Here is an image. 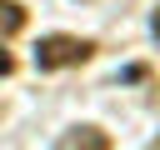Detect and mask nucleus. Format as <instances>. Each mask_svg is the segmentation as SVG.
Wrapping results in <instances>:
<instances>
[{"mask_svg":"<svg viewBox=\"0 0 160 150\" xmlns=\"http://www.w3.org/2000/svg\"><path fill=\"white\" fill-rule=\"evenodd\" d=\"M60 150H110V135L95 125H75L70 135H60Z\"/></svg>","mask_w":160,"mask_h":150,"instance_id":"obj_2","label":"nucleus"},{"mask_svg":"<svg viewBox=\"0 0 160 150\" xmlns=\"http://www.w3.org/2000/svg\"><path fill=\"white\" fill-rule=\"evenodd\" d=\"M150 30H155V40H160V10H155V20H150Z\"/></svg>","mask_w":160,"mask_h":150,"instance_id":"obj_4","label":"nucleus"},{"mask_svg":"<svg viewBox=\"0 0 160 150\" xmlns=\"http://www.w3.org/2000/svg\"><path fill=\"white\" fill-rule=\"evenodd\" d=\"M95 55V40H80V35H45L35 45V65L40 70H65V65H80Z\"/></svg>","mask_w":160,"mask_h":150,"instance_id":"obj_1","label":"nucleus"},{"mask_svg":"<svg viewBox=\"0 0 160 150\" xmlns=\"http://www.w3.org/2000/svg\"><path fill=\"white\" fill-rule=\"evenodd\" d=\"M20 25H25V10L15 0H0V35H15Z\"/></svg>","mask_w":160,"mask_h":150,"instance_id":"obj_3","label":"nucleus"}]
</instances>
